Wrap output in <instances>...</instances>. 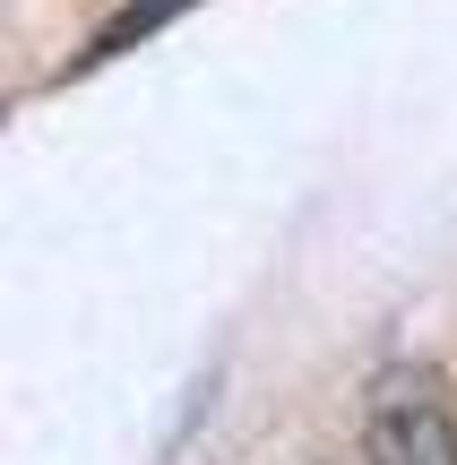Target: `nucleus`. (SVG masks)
<instances>
[{"label": "nucleus", "mask_w": 457, "mask_h": 465, "mask_svg": "<svg viewBox=\"0 0 457 465\" xmlns=\"http://www.w3.org/2000/svg\"><path fill=\"white\" fill-rule=\"evenodd\" d=\"M363 465H457V414L441 371L397 362L372 380V405H363Z\"/></svg>", "instance_id": "1"}, {"label": "nucleus", "mask_w": 457, "mask_h": 465, "mask_svg": "<svg viewBox=\"0 0 457 465\" xmlns=\"http://www.w3.org/2000/svg\"><path fill=\"white\" fill-rule=\"evenodd\" d=\"M182 9H190V0H130L121 17H104V26H95V44H86L69 69H104V61H121L130 44H147V35L164 26V17H182Z\"/></svg>", "instance_id": "2"}]
</instances>
